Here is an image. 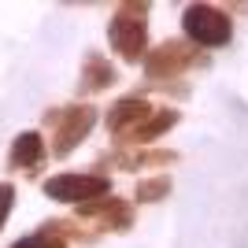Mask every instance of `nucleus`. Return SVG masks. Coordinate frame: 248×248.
<instances>
[{"instance_id":"nucleus-1","label":"nucleus","mask_w":248,"mask_h":248,"mask_svg":"<svg viewBox=\"0 0 248 248\" xmlns=\"http://www.w3.org/2000/svg\"><path fill=\"white\" fill-rule=\"evenodd\" d=\"M182 30L197 48H218V45H230L233 37V22L222 8H211V4H189L186 15H182Z\"/></svg>"},{"instance_id":"nucleus-2","label":"nucleus","mask_w":248,"mask_h":248,"mask_svg":"<svg viewBox=\"0 0 248 248\" xmlns=\"http://www.w3.org/2000/svg\"><path fill=\"white\" fill-rule=\"evenodd\" d=\"M108 41L123 60H141L148 52V26H145V4H123L119 15L108 26Z\"/></svg>"},{"instance_id":"nucleus-3","label":"nucleus","mask_w":248,"mask_h":248,"mask_svg":"<svg viewBox=\"0 0 248 248\" xmlns=\"http://www.w3.org/2000/svg\"><path fill=\"white\" fill-rule=\"evenodd\" d=\"M111 182L100 174H56L45 182V193L60 204H93V200L108 197Z\"/></svg>"},{"instance_id":"nucleus-4","label":"nucleus","mask_w":248,"mask_h":248,"mask_svg":"<svg viewBox=\"0 0 248 248\" xmlns=\"http://www.w3.org/2000/svg\"><path fill=\"white\" fill-rule=\"evenodd\" d=\"M193 63H200V48L193 41H163L145 56V74L148 78H174V74L189 71Z\"/></svg>"},{"instance_id":"nucleus-5","label":"nucleus","mask_w":248,"mask_h":248,"mask_svg":"<svg viewBox=\"0 0 248 248\" xmlns=\"http://www.w3.org/2000/svg\"><path fill=\"white\" fill-rule=\"evenodd\" d=\"M148 115H152V108H148L145 96H123V100H115L111 108H108V130H111L115 137H123V134H130V130H137Z\"/></svg>"},{"instance_id":"nucleus-6","label":"nucleus","mask_w":248,"mask_h":248,"mask_svg":"<svg viewBox=\"0 0 248 248\" xmlns=\"http://www.w3.org/2000/svg\"><path fill=\"white\" fill-rule=\"evenodd\" d=\"M93 123H96V108H89V104L67 111V119L60 123V134H56V155H67L74 145H82L85 134L93 130Z\"/></svg>"},{"instance_id":"nucleus-7","label":"nucleus","mask_w":248,"mask_h":248,"mask_svg":"<svg viewBox=\"0 0 248 248\" xmlns=\"http://www.w3.org/2000/svg\"><path fill=\"white\" fill-rule=\"evenodd\" d=\"M174 123H178V111H170V108H167V111H152L137 130L123 134L119 141H123V145H148V141H155V137H163L167 130H174Z\"/></svg>"},{"instance_id":"nucleus-8","label":"nucleus","mask_w":248,"mask_h":248,"mask_svg":"<svg viewBox=\"0 0 248 248\" xmlns=\"http://www.w3.org/2000/svg\"><path fill=\"white\" fill-rule=\"evenodd\" d=\"M41 152H45L41 134L26 130V134H19V137H15V145H11V163H15V167H30V163L41 159Z\"/></svg>"},{"instance_id":"nucleus-9","label":"nucleus","mask_w":248,"mask_h":248,"mask_svg":"<svg viewBox=\"0 0 248 248\" xmlns=\"http://www.w3.org/2000/svg\"><path fill=\"white\" fill-rule=\"evenodd\" d=\"M111 82H115V71L100 56H89L85 60V74H82V89L85 93H96V89H104V85H111Z\"/></svg>"},{"instance_id":"nucleus-10","label":"nucleus","mask_w":248,"mask_h":248,"mask_svg":"<svg viewBox=\"0 0 248 248\" xmlns=\"http://www.w3.org/2000/svg\"><path fill=\"white\" fill-rule=\"evenodd\" d=\"M167 193H170V182H167V178H148V182L137 186V200H141V204L159 200V197H167Z\"/></svg>"},{"instance_id":"nucleus-11","label":"nucleus","mask_w":248,"mask_h":248,"mask_svg":"<svg viewBox=\"0 0 248 248\" xmlns=\"http://www.w3.org/2000/svg\"><path fill=\"white\" fill-rule=\"evenodd\" d=\"M11 248H67L60 237H45V233H33V237H22V241H15Z\"/></svg>"},{"instance_id":"nucleus-12","label":"nucleus","mask_w":248,"mask_h":248,"mask_svg":"<svg viewBox=\"0 0 248 248\" xmlns=\"http://www.w3.org/2000/svg\"><path fill=\"white\" fill-rule=\"evenodd\" d=\"M15 207V186H8V182H0V226L8 222V211Z\"/></svg>"}]
</instances>
